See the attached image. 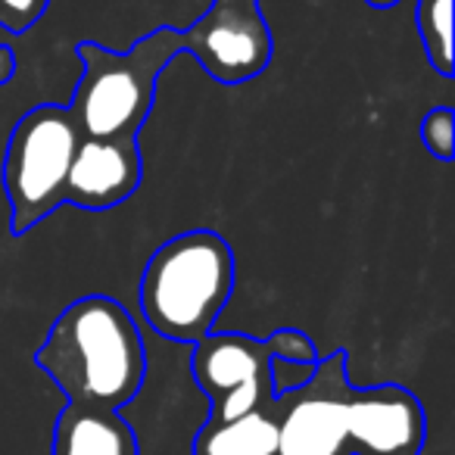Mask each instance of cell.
<instances>
[{
  "label": "cell",
  "mask_w": 455,
  "mask_h": 455,
  "mask_svg": "<svg viewBox=\"0 0 455 455\" xmlns=\"http://www.w3.org/2000/svg\"><path fill=\"white\" fill-rule=\"evenodd\" d=\"M421 144L427 147L430 156H436L440 163H449L455 153V116L449 107L430 109L421 119Z\"/></svg>",
  "instance_id": "13"
},
{
  "label": "cell",
  "mask_w": 455,
  "mask_h": 455,
  "mask_svg": "<svg viewBox=\"0 0 455 455\" xmlns=\"http://www.w3.org/2000/svg\"><path fill=\"white\" fill-rule=\"evenodd\" d=\"M178 53H184V35L172 26L144 35L132 51H109L97 41L76 44L84 72L66 109L78 132L84 138H138L153 109L159 76Z\"/></svg>",
  "instance_id": "3"
},
{
  "label": "cell",
  "mask_w": 455,
  "mask_h": 455,
  "mask_svg": "<svg viewBox=\"0 0 455 455\" xmlns=\"http://www.w3.org/2000/svg\"><path fill=\"white\" fill-rule=\"evenodd\" d=\"M51 0H0V28L10 35H26L41 16L47 13Z\"/></svg>",
  "instance_id": "15"
},
{
  "label": "cell",
  "mask_w": 455,
  "mask_h": 455,
  "mask_svg": "<svg viewBox=\"0 0 455 455\" xmlns=\"http://www.w3.org/2000/svg\"><path fill=\"white\" fill-rule=\"evenodd\" d=\"M368 7H374V10H390V7H396L399 0H365Z\"/></svg>",
  "instance_id": "17"
},
{
  "label": "cell",
  "mask_w": 455,
  "mask_h": 455,
  "mask_svg": "<svg viewBox=\"0 0 455 455\" xmlns=\"http://www.w3.org/2000/svg\"><path fill=\"white\" fill-rule=\"evenodd\" d=\"M144 178L138 138H84L78 140L66 175L63 203L82 206L88 212L125 203Z\"/></svg>",
  "instance_id": "9"
},
{
  "label": "cell",
  "mask_w": 455,
  "mask_h": 455,
  "mask_svg": "<svg viewBox=\"0 0 455 455\" xmlns=\"http://www.w3.org/2000/svg\"><path fill=\"white\" fill-rule=\"evenodd\" d=\"M415 22L427 63L452 78V0H418Z\"/></svg>",
  "instance_id": "12"
},
{
  "label": "cell",
  "mask_w": 455,
  "mask_h": 455,
  "mask_svg": "<svg viewBox=\"0 0 455 455\" xmlns=\"http://www.w3.org/2000/svg\"><path fill=\"white\" fill-rule=\"evenodd\" d=\"M82 140L69 109L41 103L16 122L4 156V194L10 200V231L22 237L53 209L63 206L66 175Z\"/></svg>",
  "instance_id": "4"
},
{
  "label": "cell",
  "mask_w": 455,
  "mask_h": 455,
  "mask_svg": "<svg viewBox=\"0 0 455 455\" xmlns=\"http://www.w3.org/2000/svg\"><path fill=\"white\" fill-rule=\"evenodd\" d=\"M235 293V250L215 231L165 241L140 275V312L159 337L196 343Z\"/></svg>",
  "instance_id": "2"
},
{
  "label": "cell",
  "mask_w": 455,
  "mask_h": 455,
  "mask_svg": "<svg viewBox=\"0 0 455 455\" xmlns=\"http://www.w3.org/2000/svg\"><path fill=\"white\" fill-rule=\"evenodd\" d=\"M266 340L247 334H212L194 343L190 368L194 380L206 393V421H231L247 411L266 409L275 399V371Z\"/></svg>",
  "instance_id": "7"
},
{
  "label": "cell",
  "mask_w": 455,
  "mask_h": 455,
  "mask_svg": "<svg viewBox=\"0 0 455 455\" xmlns=\"http://www.w3.org/2000/svg\"><path fill=\"white\" fill-rule=\"evenodd\" d=\"M266 347H268L272 362L281 359V362H293V365H312V368H315V362H318L315 343H312L306 334H299V331H293V328L275 331V334L266 340Z\"/></svg>",
  "instance_id": "14"
},
{
  "label": "cell",
  "mask_w": 455,
  "mask_h": 455,
  "mask_svg": "<svg viewBox=\"0 0 455 455\" xmlns=\"http://www.w3.org/2000/svg\"><path fill=\"white\" fill-rule=\"evenodd\" d=\"M38 368L69 403L122 409L144 387L147 353L134 318L103 293L76 299L35 353Z\"/></svg>",
  "instance_id": "1"
},
{
  "label": "cell",
  "mask_w": 455,
  "mask_h": 455,
  "mask_svg": "<svg viewBox=\"0 0 455 455\" xmlns=\"http://www.w3.org/2000/svg\"><path fill=\"white\" fill-rule=\"evenodd\" d=\"M194 455H278V418L272 405L231 421H206L194 436Z\"/></svg>",
  "instance_id": "11"
},
{
  "label": "cell",
  "mask_w": 455,
  "mask_h": 455,
  "mask_svg": "<svg viewBox=\"0 0 455 455\" xmlns=\"http://www.w3.org/2000/svg\"><path fill=\"white\" fill-rule=\"evenodd\" d=\"M13 76H16V53L0 44V84L13 82Z\"/></svg>",
  "instance_id": "16"
},
{
  "label": "cell",
  "mask_w": 455,
  "mask_h": 455,
  "mask_svg": "<svg viewBox=\"0 0 455 455\" xmlns=\"http://www.w3.org/2000/svg\"><path fill=\"white\" fill-rule=\"evenodd\" d=\"M53 455H138V436L119 409L69 403L57 418Z\"/></svg>",
  "instance_id": "10"
},
{
  "label": "cell",
  "mask_w": 455,
  "mask_h": 455,
  "mask_svg": "<svg viewBox=\"0 0 455 455\" xmlns=\"http://www.w3.org/2000/svg\"><path fill=\"white\" fill-rule=\"evenodd\" d=\"M347 353L337 349L315 362L309 380L297 390L275 393L278 455H349L347 430Z\"/></svg>",
  "instance_id": "5"
},
{
  "label": "cell",
  "mask_w": 455,
  "mask_h": 455,
  "mask_svg": "<svg viewBox=\"0 0 455 455\" xmlns=\"http://www.w3.org/2000/svg\"><path fill=\"white\" fill-rule=\"evenodd\" d=\"M184 53L219 84H243L272 63V28L259 0H212L209 10L184 28Z\"/></svg>",
  "instance_id": "6"
},
{
  "label": "cell",
  "mask_w": 455,
  "mask_h": 455,
  "mask_svg": "<svg viewBox=\"0 0 455 455\" xmlns=\"http://www.w3.org/2000/svg\"><path fill=\"white\" fill-rule=\"evenodd\" d=\"M349 455H418L424 446V409L396 384L359 390L347 399Z\"/></svg>",
  "instance_id": "8"
}]
</instances>
